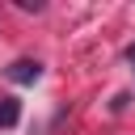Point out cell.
I'll use <instances>...</instances> for the list:
<instances>
[{"mask_svg": "<svg viewBox=\"0 0 135 135\" xmlns=\"http://www.w3.org/2000/svg\"><path fill=\"white\" fill-rule=\"evenodd\" d=\"M127 59H131V63H135V46H131V51H127Z\"/></svg>", "mask_w": 135, "mask_h": 135, "instance_id": "3", "label": "cell"}, {"mask_svg": "<svg viewBox=\"0 0 135 135\" xmlns=\"http://www.w3.org/2000/svg\"><path fill=\"white\" fill-rule=\"evenodd\" d=\"M21 122V101L17 97H0V127H17Z\"/></svg>", "mask_w": 135, "mask_h": 135, "instance_id": "2", "label": "cell"}, {"mask_svg": "<svg viewBox=\"0 0 135 135\" xmlns=\"http://www.w3.org/2000/svg\"><path fill=\"white\" fill-rule=\"evenodd\" d=\"M42 76V63L38 59H17V63H8V80L13 84H34Z\"/></svg>", "mask_w": 135, "mask_h": 135, "instance_id": "1", "label": "cell"}]
</instances>
